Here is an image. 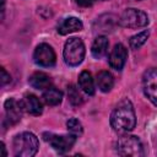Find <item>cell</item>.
<instances>
[{
	"instance_id": "obj_1",
	"label": "cell",
	"mask_w": 157,
	"mask_h": 157,
	"mask_svg": "<svg viewBox=\"0 0 157 157\" xmlns=\"http://www.w3.org/2000/svg\"><path fill=\"white\" fill-rule=\"evenodd\" d=\"M110 125L118 132L131 131L136 125V115L131 102L125 98L118 103L110 114Z\"/></svg>"
},
{
	"instance_id": "obj_2",
	"label": "cell",
	"mask_w": 157,
	"mask_h": 157,
	"mask_svg": "<svg viewBox=\"0 0 157 157\" xmlns=\"http://www.w3.org/2000/svg\"><path fill=\"white\" fill-rule=\"evenodd\" d=\"M39 147L38 139L34 134L25 131L13 137L12 150L16 157H32L37 153Z\"/></svg>"
},
{
	"instance_id": "obj_3",
	"label": "cell",
	"mask_w": 157,
	"mask_h": 157,
	"mask_svg": "<svg viewBox=\"0 0 157 157\" xmlns=\"http://www.w3.org/2000/svg\"><path fill=\"white\" fill-rule=\"evenodd\" d=\"M85 44L83 42L77 38V37H72L69 38L65 42L64 45V60L69 66H77L82 63L83 58H85Z\"/></svg>"
},
{
	"instance_id": "obj_4",
	"label": "cell",
	"mask_w": 157,
	"mask_h": 157,
	"mask_svg": "<svg viewBox=\"0 0 157 157\" xmlns=\"http://www.w3.org/2000/svg\"><path fill=\"white\" fill-rule=\"evenodd\" d=\"M117 152L120 156H134V157H140L145 155L141 140L134 135L121 136L117 142Z\"/></svg>"
},
{
	"instance_id": "obj_5",
	"label": "cell",
	"mask_w": 157,
	"mask_h": 157,
	"mask_svg": "<svg viewBox=\"0 0 157 157\" xmlns=\"http://www.w3.org/2000/svg\"><path fill=\"white\" fill-rule=\"evenodd\" d=\"M118 23L126 28H139L148 25V16L137 9H126L120 15Z\"/></svg>"
},
{
	"instance_id": "obj_6",
	"label": "cell",
	"mask_w": 157,
	"mask_h": 157,
	"mask_svg": "<svg viewBox=\"0 0 157 157\" xmlns=\"http://www.w3.org/2000/svg\"><path fill=\"white\" fill-rule=\"evenodd\" d=\"M43 139L59 153H65L76 142V136L69 134V135H56L52 132H44Z\"/></svg>"
},
{
	"instance_id": "obj_7",
	"label": "cell",
	"mask_w": 157,
	"mask_h": 157,
	"mask_svg": "<svg viewBox=\"0 0 157 157\" xmlns=\"http://www.w3.org/2000/svg\"><path fill=\"white\" fill-rule=\"evenodd\" d=\"M142 88L145 96L157 107V67H150L144 72Z\"/></svg>"
},
{
	"instance_id": "obj_8",
	"label": "cell",
	"mask_w": 157,
	"mask_h": 157,
	"mask_svg": "<svg viewBox=\"0 0 157 157\" xmlns=\"http://www.w3.org/2000/svg\"><path fill=\"white\" fill-rule=\"evenodd\" d=\"M33 60L37 65L43 66V67H49L53 66L56 61V55L54 49L47 44V43H42L39 45H37V48L34 49L33 53Z\"/></svg>"
},
{
	"instance_id": "obj_9",
	"label": "cell",
	"mask_w": 157,
	"mask_h": 157,
	"mask_svg": "<svg viewBox=\"0 0 157 157\" xmlns=\"http://www.w3.org/2000/svg\"><path fill=\"white\" fill-rule=\"evenodd\" d=\"M126 59H128V49L121 43H118L114 45L108 58L109 65L117 71H120L124 67Z\"/></svg>"
},
{
	"instance_id": "obj_10",
	"label": "cell",
	"mask_w": 157,
	"mask_h": 157,
	"mask_svg": "<svg viewBox=\"0 0 157 157\" xmlns=\"http://www.w3.org/2000/svg\"><path fill=\"white\" fill-rule=\"evenodd\" d=\"M4 107H5L6 117H7V120L10 121V124H16L21 120L22 110H23L21 102H17L13 98H9V99H6Z\"/></svg>"
},
{
	"instance_id": "obj_11",
	"label": "cell",
	"mask_w": 157,
	"mask_h": 157,
	"mask_svg": "<svg viewBox=\"0 0 157 157\" xmlns=\"http://www.w3.org/2000/svg\"><path fill=\"white\" fill-rule=\"evenodd\" d=\"M21 105H22L23 110H26L27 113H29L32 115H39L43 112V105H42L39 98L32 93L25 94V97L21 101Z\"/></svg>"
},
{
	"instance_id": "obj_12",
	"label": "cell",
	"mask_w": 157,
	"mask_h": 157,
	"mask_svg": "<svg viewBox=\"0 0 157 157\" xmlns=\"http://www.w3.org/2000/svg\"><path fill=\"white\" fill-rule=\"evenodd\" d=\"M83 28V23L77 17H67L61 21V23L58 26V33L59 34H69L72 32L81 31Z\"/></svg>"
},
{
	"instance_id": "obj_13",
	"label": "cell",
	"mask_w": 157,
	"mask_h": 157,
	"mask_svg": "<svg viewBox=\"0 0 157 157\" xmlns=\"http://www.w3.org/2000/svg\"><path fill=\"white\" fill-rule=\"evenodd\" d=\"M108 45H109V42L107 39V37L104 36H98L93 44H92V48H91V53L92 55L96 58V59H102L103 56L107 55L108 53Z\"/></svg>"
},
{
	"instance_id": "obj_14",
	"label": "cell",
	"mask_w": 157,
	"mask_h": 157,
	"mask_svg": "<svg viewBox=\"0 0 157 157\" xmlns=\"http://www.w3.org/2000/svg\"><path fill=\"white\" fill-rule=\"evenodd\" d=\"M97 86L102 92H109L114 86V77L109 71H99L97 74Z\"/></svg>"
},
{
	"instance_id": "obj_15",
	"label": "cell",
	"mask_w": 157,
	"mask_h": 157,
	"mask_svg": "<svg viewBox=\"0 0 157 157\" xmlns=\"http://www.w3.org/2000/svg\"><path fill=\"white\" fill-rule=\"evenodd\" d=\"M28 82L33 88H37V90H44V88L50 87V77L47 74L40 72V71L34 72L29 77Z\"/></svg>"
},
{
	"instance_id": "obj_16",
	"label": "cell",
	"mask_w": 157,
	"mask_h": 157,
	"mask_svg": "<svg viewBox=\"0 0 157 157\" xmlns=\"http://www.w3.org/2000/svg\"><path fill=\"white\" fill-rule=\"evenodd\" d=\"M78 86L86 94H94V82L88 71H82L78 76Z\"/></svg>"
},
{
	"instance_id": "obj_17",
	"label": "cell",
	"mask_w": 157,
	"mask_h": 157,
	"mask_svg": "<svg viewBox=\"0 0 157 157\" xmlns=\"http://www.w3.org/2000/svg\"><path fill=\"white\" fill-rule=\"evenodd\" d=\"M43 99L48 105H56L63 99V92L55 87H48L43 92Z\"/></svg>"
},
{
	"instance_id": "obj_18",
	"label": "cell",
	"mask_w": 157,
	"mask_h": 157,
	"mask_svg": "<svg viewBox=\"0 0 157 157\" xmlns=\"http://www.w3.org/2000/svg\"><path fill=\"white\" fill-rule=\"evenodd\" d=\"M150 37V31H142L135 36H132L129 40V44H130V48L131 49H139L141 45H144L147 40V38Z\"/></svg>"
},
{
	"instance_id": "obj_19",
	"label": "cell",
	"mask_w": 157,
	"mask_h": 157,
	"mask_svg": "<svg viewBox=\"0 0 157 157\" xmlns=\"http://www.w3.org/2000/svg\"><path fill=\"white\" fill-rule=\"evenodd\" d=\"M67 99L72 105H80L83 102V98L78 91V88L75 85L67 86Z\"/></svg>"
},
{
	"instance_id": "obj_20",
	"label": "cell",
	"mask_w": 157,
	"mask_h": 157,
	"mask_svg": "<svg viewBox=\"0 0 157 157\" xmlns=\"http://www.w3.org/2000/svg\"><path fill=\"white\" fill-rule=\"evenodd\" d=\"M117 22H118L117 18L113 15H110V13L101 16L98 18V21H97V23H99V27H101L102 31H110Z\"/></svg>"
},
{
	"instance_id": "obj_21",
	"label": "cell",
	"mask_w": 157,
	"mask_h": 157,
	"mask_svg": "<svg viewBox=\"0 0 157 157\" xmlns=\"http://www.w3.org/2000/svg\"><path fill=\"white\" fill-rule=\"evenodd\" d=\"M66 126H67V131H69L71 135H74V136H76V137H78V136L82 135V131H83L82 125H81V123H80L76 118L69 119V120L66 121Z\"/></svg>"
},
{
	"instance_id": "obj_22",
	"label": "cell",
	"mask_w": 157,
	"mask_h": 157,
	"mask_svg": "<svg viewBox=\"0 0 157 157\" xmlns=\"http://www.w3.org/2000/svg\"><path fill=\"white\" fill-rule=\"evenodd\" d=\"M10 80H11L10 75L6 72L4 67H1V86H5L7 82H10Z\"/></svg>"
},
{
	"instance_id": "obj_23",
	"label": "cell",
	"mask_w": 157,
	"mask_h": 157,
	"mask_svg": "<svg viewBox=\"0 0 157 157\" xmlns=\"http://www.w3.org/2000/svg\"><path fill=\"white\" fill-rule=\"evenodd\" d=\"M75 1L77 2V5H80L82 7H88V6H91L93 4L94 0H75Z\"/></svg>"
},
{
	"instance_id": "obj_24",
	"label": "cell",
	"mask_w": 157,
	"mask_h": 157,
	"mask_svg": "<svg viewBox=\"0 0 157 157\" xmlns=\"http://www.w3.org/2000/svg\"><path fill=\"white\" fill-rule=\"evenodd\" d=\"M1 150H2V156H4V157H6V156H7V153H6V150H5V145H4V142H1Z\"/></svg>"
},
{
	"instance_id": "obj_25",
	"label": "cell",
	"mask_w": 157,
	"mask_h": 157,
	"mask_svg": "<svg viewBox=\"0 0 157 157\" xmlns=\"http://www.w3.org/2000/svg\"><path fill=\"white\" fill-rule=\"evenodd\" d=\"M101 1H105V0H101Z\"/></svg>"
},
{
	"instance_id": "obj_26",
	"label": "cell",
	"mask_w": 157,
	"mask_h": 157,
	"mask_svg": "<svg viewBox=\"0 0 157 157\" xmlns=\"http://www.w3.org/2000/svg\"><path fill=\"white\" fill-rule=\"evenodd\" d=\"M140 1H141V0H140Z\"/></svg>"
}]
</instances>
